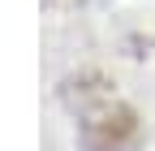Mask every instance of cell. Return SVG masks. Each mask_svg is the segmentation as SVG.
I'll list each match as a JSON object with an SVG mask.
<instances>
[{
    "mask_svg": "<svg viewBox=\"0 0 155 151\" xmlns=\"http://www.w3.org/2000/svg\"><path fill=\"white\" fill-rule=\"evenodd\" d=\"M82 143L86 151H129L138 143V117L125 104L104 99L82 117Z\"/></svg>",
    "mask_w": 155,
    "mask_h": 151,
    "instance_id": "cell-1",
    "label": "cell"
}]
</instances>
